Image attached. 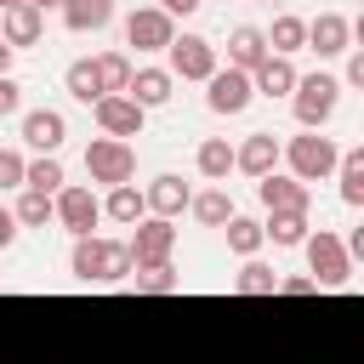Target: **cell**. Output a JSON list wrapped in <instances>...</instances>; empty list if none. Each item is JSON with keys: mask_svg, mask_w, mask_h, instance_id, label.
<instances>
[{"mask_svg": "<svg viewBox=\"0 0 364 364\" xmlns=\"http://www.w3.org/2000/svg\"><path fill=\"white\" fill-rule=\"evenodd\" d=\"M68 273H74L80 284H119V279L136 273V262H131V245H125V239H97V233H85V239H74Z\"/></svg>", "mask_w": 364, "mask_h": 364, "instance_id": "cell-1", "label": "cell"}, {"mask_svg": "<svg viewBox=\"0 0 364 364\" xmlns=\"http://www.w3.org/2000/svg\"><path fill=\"white\" fill-rule=\"evenodd\" d=\"M233 171H245L250 182H262L267 171H279V136H273V131H250V136L233 148Z\"/></svg>", "mask_w": 364, "mask_h": 364, "instance_id": "cell-13", "label": "cell"}, {"mask_svg": "<svg viewBox=\"0 0 364 364\" xmlns=\"http://www.w3.org/2000/svg\"><path fill=\"white\" fill-rule=\"evenodd\" d=\"M63 23L74 34H97L114 23V0H63Z\"/></svg>", "mask_w": 364, "mask_h": 364, "instance_id": "cell-23", "label": "cell"}, {"mask_svg": "<svg viewBox=\"0 0 364 364\" xmlns=\"http://www.w3.org/2000/svg\"><path fill=\"white\" fill-rule=\"evenodd\" d=\"M17 108H23V85H17L11 74H0V119H11Z\"/></svg>", "mask_w": 364, "mask_h": 364, "instance_id": "cell-36", "label": "cell"}, {"mask_svg": "<svg viewBox=\"0 0 364 364\" xmlns=\"http://www.w3.org/2000/svg\"><path fill=\"white\" fill-rule=\"evenodd\" d=\"M85 176L102 182V188H119L136 176V148L131 142H114V136H97L85 142Z\"/></svg>", "mask_w": 364, "mask_h": 364, "instance_id": "cell-5", "label": "cell"}, {"mask_svg": "<svg viewBox=\"0 0 364 364\" xmlns=\"http://www.w3.org/2000/svg\"><path fill=\"white\" fill-rule=\"evenodd\" d=\"M23 6H34L40 17H46V11H63V0H23Z\"/></svg>", "mask_w": 364, "mask_h": 364, "instance_id": "cell-41", "label": "cell"}, {"mask_svg": "<svg viewBox=\"0 0 364 364\" xmlns=\"http://www.w3.org/2000/svg\"><path fill=\"white\" fill-rule=\"evenodd\" d=\"M347 85H364V51H347V74H341V91Z\"/></svg>", "mask_w": 364, "mask_h": 364, "instance_id": "cell-38", "label": "cell"}, {"mask_svg": "<svg viewBox=\"0 0 364 364\" xmlns=\"http://www.w3.org/2000/svg\"><path fill=\"white\" fill-rule=\"evenodd\" d=\"M176 40V23L159 11V6H136L131 17H125V46H136V51H165Z\"/></svg>", "mask_w": 364, "mask_h": 364, "instance_id": "cell-11", "label": "cell"}, {"mask_svg": "<svg viewBox=\"0 0 364 364\" xmlns=\"http://www.w3.org/2000/svg\"><path fill=\"white\" fill-rule=\"evenodd\" d=\"M23 188H28V193H46V199H57V193L68 188V176H63V159H57V154H40V159H28V165H23Z\"/></svg>", "mask_w": 364, "mask_h": 364, "instance_id": "cell-22", "label": "cell"}, {"mask_svg": "<svg viewBox=\"0 0 364 364\" xmlns=\"http://www.w3.org/2000/svg\"><path fill=\"white\" fill-rule=\"evenodd\" d=\"M341 102V80L336 74H296V91H290V114L301 131H324L330 114Z\"/></svg>", "mask_w": 364, "mask_h": 364, "instance_id": "cell-2", "label": "cell"}, {"mask_svg": "<svg viewBox=\"0 0 364 364\" xmlns=\"http://www.w3.org/2000/svg\"><path fill=\"white\" fill-rule=\"evenodd\" d=\"M63 91H68L74 102H85V108H91V102L102 97V85H97V68H91L85 57H80V63H68V68H63Z\"/></svg>", "mask_w": 364, "mask_h": 364, "instance_id": "cell-29", "label": "cell"}, {"mask_svg": "<svg viewBox=\"0 0 364 364\" xmlns=\"http://www.w3.org/2000/svg\"><path fill=\"white\" fill-rule=\"evenodd\" d=\"M307 233H313V228H307V216H267V222H262V239H273V245H284V250H290V245H301Z\"/></svg>", "mask_w": 364, "mask_h": 364, "instance_id": "cell-32", "label": "cell"}, {"mask_svg": "<svg viewBox=\"0 0 364 364\" xmlns=\"http://www.w3.org/2000/svg\"><path fill=\"white\" fill-rule=\"evenodd\" d=\"M125 245H131V262H136V267H159V262H171V250H176V228H171L165 216H142Z\"/></svg>", "mask_w": 364, "mask_h": 364, "instance_id": "cell-9", "label": "cell"}, {"mask_svg": "<svg viewBox=\"0 0 364 364\" xmlns=\"http://www.w3.org/2000/svg\"><path fill=\"white\" fill-rule=\"evenodd\" d=\"M256 102V91H250V74H239V68H216L210 80H205V108L210 114H245Z\"/></svg>", "mask_w": 364, "mask_h": 364, "instance_id": "cell-10", "label": "cell"}, {"mask_svg": "<svg viewBox=\"0 0 364 364\" xmlns=\"http://www.w3.org/2000/svg\"><path fill=\"white\" fill-rule=\"evenodd\" d=\"M6 68H11V46L0 40V74H6Z\"/></svg>", "mask_w": 364, "mask_h": 364, "instance_id": "cell-42", "label": "cell"}, {"mask_svg": "<svg viewBox=\"0 0 364 364\" xmlns=\"http://www.w3.org/2000/svg\"><path fill=\"white\" fill-rule=\"evenodd\" d=\"M11 239H17V216H11V210H6V205H0V250H6V245H11Z\"/></svg>", "mask_w": 364, "mask_h": 364, "instance_id": "cell-40", "label": "cell"}, {"mask_svg": "<svg viewBox=\"0 0 364 364\" xmlns=\"http://www.w3.org/2000/svg\"><path fill=\"white\" fill-rule=\"evenodd\" d=\"M11 6H23V0H0V11H11Z\"/></svg>", "mask_w": 364, "mask_h": 364, "instance_id": "cell-43", "label": "cell"}, {"mask_svg": "<svg viewBox=\"0 0 364 364\" xmlns=\"http://www.w3.org/2000/svg\"><path fill=\"white\" fill-rule=\"evenodd\" d=\"M11 216H17V228H46V222H51V199L23 188V199H17V210H11Z\"/></svg>", "mask_w": 364, "mask_h": 364, "instance_id": "cell-34", "label": "cell"}, {"mask_svg": "<svg viewBox=\"0 0 364 364\" xmlns=\"http://www.w3.org/2000/svg\"><path fill=\"white\" fill-rule=\"evenodd\" d=\"M165 51H171V80H199V85H205V80L222 68V63H216V46H210L205 34H182V40H171Z\"/></svg>", "mask_w": 364, "mask_h": 364, "instance_id": "cell-7", "label": "cell"}, {"mask_svg": "<svg viewBox=\"0 0 364 364\" xmlns=\"http://www.w3.org/2000/svg\"><path fill=\"white\" fill-rule=\"evenodd\" d=\"M171 85H176V80H171V68H131L125 97L148 114V108H165V102H171Z\"/></svg>", "mask_w": 364, "mask_h": 364, "instance_id": "cell-18", "label": "cell"}, {"mask_svg": "<svg viewBox=\"0 0 364 364\" xmlns=\"http://www.w3.org/2000/svg\"><path fill=\"white\" fill-rule=\"evenodd\" d=\"M51 222L63 228V233H74V239H85L97 222H102V199L91 193V188H80V182H68L57 199H51Z\"/></svg>", "mask_w": 364, "mask_h": 364, "instance_id": "cell-6", "label": "cell"}, {"mask_svg": "<svg viewBox=\"0 0 364 364\" xmlns=\"http://www.w3.org/2000/svg\"><path fill=\"white\" fill-rule=\"evenodd\" d=\"M23 165L28 159L17 148H0V188H23Z\"/></svg>", "mask_w": 364, "mask_h": 364, "instance_id": "cell-35", "label": "cell"}, {"mask_svg": "<svg viewBox=\"0 0 364 364\" xmlns=\"http://www.w3.org/2000/svg\"><path fill=\"white\" fill-rule=\"evenodd\" d=\"M188 210H193V222H199V228H228V216H239V210H233V199H228V188H205V193H193V199H188Z\"/></svg>", "mask_w": 364, "mask_h": 364, "instance_id": "cell-26", "label": "cell"}, {"mask_svg": "<svg viewBox=\"0 0 364 364\" xmlns=\"http://www.w3.org/2000/svg\"><path fill=\"white\" fill-rule=\"evenodd\" d=\"M193 165H199L205 182H228V176H233V142H228V136H205L199 154H193Z\"/></svg>", "mask_w": 364, "mask_h": 364, "instance_id": "cell-24", "label": "cell"}, {"mask_svg": "<svg viewBox=\"0 0 364 364\" xmlns=\"http://www.w3.org/2000/svg\"><path fill=\"white\" fill-rule=\"evenodd\" d=\"M102 216H108V222H119V228H136V222L148 216V205H142V193H136L131 182H119V188H108Z\"/></svg>", "mask_w": 364, "mask_h": 364, "instance_id": "cell-25", "label": "cell"}, {"mask_svg": "<svg viewBox=\"0 0 364 364\" xmlns=\"http://www.w3.org/2000/svg\"><path fill=\"white\" fill-rule=\"evenodd\" d=\"M273 296H313V279H307V273H290V279H279Z\"/></svg>", "mask_w": 364, "mask_h": 364, "instance_id": "cell-37", "label": "cell"}, {"mask_svg": "<svg viewBox=\"0 0 364 364\" xmlns=\"http://www.w3.org/2000/svg\"><path fill=\"white\" fill-rule=\"evenodd\" d=\"M131 279H136V290H148V296H171V290H182V273H176L171 262H159V267H136Z\"/></svg>", "mask_w": 364, "mask_h": 364, "instance_id": "cell-33", "label": "cell"}, {"mask_svg": "<svg viewBox=\"0 0 364 364\" xmlns=\"http://www.w3.org/2000/svg\"><path fill=\"white\" fill-rule=\"evenodd\" d=\"M250 91L267 97V102H273V97H290V91H296V63H290V57H262V63L250 68Z\"/></svg>", "mask_w": 364, "mask_h": 364, "instance_id": "cell-17", "label": "cell"}, {"mask_svg": "<svg viewBox=\"0 0 364 364\" xmlns=\"http://www.w3.org/2000/svg\"><path fill=\"white\" fill-rule=\"evenodd\" d=\"M262 57H267V40H262V28H256V23H239V28L228 34V68L250 74Z\"/></svg>", "mask_w": 364, "mask_h": 364, "instance_id": "cell-21", "label": "cell"}, {"mask_svg": "<svg viewBox=\"0 0 364 364\" xmlns=\"http://www.w3.org/2000/svg\"><path fill=\"white\" fill-rule=\"evenodd\" d=\"M222 233H228V250H233V256H245V262L267 245V239H262V222H250V216H228V228H222Z\"/></svg>", "mask_w": 364, "mask_h": 364, "instance_id": "cell-30", "label": "cell"}, {"mask_svg": "<svg viewBox=\"0 0 364 364\" xmlns=\"http://www.w3.org/2000/svg\"><path fill=\"white\" fill-rule=\"evenodd\" d=\"M262 40H267V57H290V51H301V46H307V17L279 11V17H273V28H262Z\"/></svg>", "mask_w": 364, "mask_h": 364, "instance_id": "cell-20", "label": "cell"}, {"mask_svg": "<svg viewBox=\"0 0 364 364\" xmlns=\"http://www.w3.org/2000/svg\"><path fill=\"white\" fill-rule=\"evenodd\" d=\"M301 250H307V279H313V290H341L347 279H353V256H347V245L336 239V233H307L301 239Z\"/></svg>", "mask_w": 364, "mask_h": 364, "instance_id": "cell-4", "label": "cell"}, {"mask_svg": "<svg viewBox=\"0 0 364 364\" xmlns=\"http://www.w3.org/2000/svg\"><path fill=\"white\" fill-rule=\"evenodd\" d=\"M199 6H205V0H159V11H165L171 23H176V17H188V11H199Z\"/></svg>", "mask_w": 364, "mask_h": 364, "instance_id": "cell-39", "label": "cell"}, {"mask_svg": "<svg viewBox=\"0 0 364 364\" xmlns=\"http://www.w3.org/2000/svg\"><path fill=\"white\" fill-rule=\"evenodd\" d=\"M91 114H97V125H102V136H114V142H131V136H142V108L119 91V97H97L91 102Z\"/></svg>", "mask_w": 364, "mask_h": 364, "instance_id": "cell-12", "label": "cell"}, {"mask_svg": "<svg viewBox=\"0 0 364 364\" xmlns=\"http://www.w3.org/2000/svg\"><path fill=\"white\" fill-rule=\"evenodd\" d=\"M91 68H97L102 97H119V91L131 85V57H125V51H102V57H91Z\"/></svg>", "mask_w": 364, "mask_h": 364, "instance_id": "cell-27", "label": "cell"}, {"mask_svg": "<svg viewBox=\"0 0 364 364\" xmlns=\"http://www.w3.org/2000/svg\"><path fill=\"white\" fill-rule=\"evenodd\" d=\"M63 136H68V119H63L57 108H28V114H23V142H28V148L57 154Z\"/></svg>", "mask_w": 364, "mask_h": 364, "instance_id": "cell-15", "label": "cell"}, {"mask_svg": "<svg viewBox=\"0 0 364 364\" xmlns=\"http://www.w3.org/2000/svg\"><path fill=\"white\" fill-rule=\"evenodd\" d=\"M307 46H313L318 57H341V51H353V23H347L341 11H318V17L307 23Z\"/></svg>", "mask_w": 364, "mask_h": 364, "instance_id": "cell-14", "label": "cell"}, {"mask_svg": "<svg viewBox=\"0 0 364 364\" xmlns=\"http://www.w3.org/2000/svg\"><path fill=\"white\" fill-rule=\"evenodd\" d=\"M233 290H239V296H273V290H279V273H273V267H262V262L250 256V262L233 273Z\"/></svg>", "mask_w": 364, "mask_h": 364, "instance_id": "cell-31", "label": "cell"}, {"mask_svg": "<svg viewBox=\"0 0 364 364\" xmlns=\"http://www.w3.org/2000/svg\"><path fill=\"white\" fill-rule=\"evenodd\" d=\"M279 159L290 165V176L296 182H324L330 171H336V142L324 136V131H301V136H290V142H279Z\"/></svg>", "mask_w": 364, "mask_h": 364, "instance_id": "cell-3", "label": "cell"}, {"mask_svg": "<svg viewBox=\"0 0 364 364\" xmlns=\"http://www.w3.org/2000/svg\"><path fill=\"white\" fill-rule=\"evenodd\" d=\"M188 199H193V188H188L182 176H171V171H165V176H154V182H148V193H142L148 216H165V222H171V216H182V210H188Z\"/></svg>", "mask_w": 364, "mask_h": 364, "instance_id": "cell-16", "label": "cell"}, {"mask_svg": "<svg viewBox=\"0 0 364 364\" xmlns=\"http://www.w3.org/2000/svg\"><path fill=\"white\" fill-rule=\"evenodd\" d=\"M256 199L267 205V216H307V205H313L307 182H296L290 171H267L256 182Z\"/></svg>", "mask_w": 364, "mask_h": 364, "instance_id": "cell-8", "label": "cell"}, {"mask_svg": "<svg viewBox=\"0 0 364 364\" xmlns=\"http://www.w3.org/2000/svg\"><path fill=\"white\" fill-rule=\"evenodd\" d=\"M40 34H46V17H40L34 6H11V11H0V40H6L11 51L40 46Z\"/></svg>", "mask_w": 364, "mask_h": 364, "instance_id": "cell-19", "label": "cell"}, {"mask_svg": "<svg viewBox=\"0 0 364 364\" xmlns=\"http://www.w3.org/2000/svg\"><path fill=\"white\" fill-rule=\"evenodd\" d=\"M336 182H341V205H364V154L347 148L336 159Z\"/></svg>", "mask_w": 364, "mask_h": 364, "instance_id": "cell-28", "label": "cell"}]
</instances>
